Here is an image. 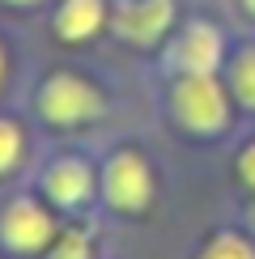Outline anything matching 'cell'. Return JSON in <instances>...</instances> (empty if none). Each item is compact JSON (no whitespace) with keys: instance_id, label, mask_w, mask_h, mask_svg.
<instances>
[{"instance_id":"obj_5","label":"cell","mask_w":255,"mask_h":259,"mask_svg":"<svg viewBox=\"0 0 255 259\" xmlns=\"http://www.w3.org/2000/svg\"><path fill=\"white\" fill-rule=\"evenodd\" d=\"M0 238L13 246V251H38V246H47V238H51V217L38 204L17 200V204H9L5 217H0Z\"/></svg>"},{"instance_id":"obj_14","label":"cell","mask_w":255,"mask_h":259,"mask_svg":"<svg viewBox=\"0 0 255 259\" xmlns=\"http://www.w3.org/2000/svg\"><path fill=\"white\" fill-rule=\"evenodd\" d=\"M0 77H5V51H0Z\"/></svg>"},{"instance_id":"obj_8","label":"cell","mask_w":255,"mask_h":259,"mask_svg":"<svg viewBox=\"0 0 255 259\" xmlns=\"http://www.w3.org/2000/svg\"><path fill=\"white\" fill-rule=\"evenodd\" d=\"M98 26H102V0H68L56 17L60 38H68V42H81V38L98 34Z\"/></svg>"},{"instance_id":"obj_2","label":"cell","mask_w":255,"mask_h":259,"mask_svg":"<svg viewBox=\"0 0 255 259\" xmlns=\"http://www.w3.org/2000/svg\"><path fill=\"white\" fill-rule=\"evenodd\" d=\"M38 111L47 115L51 123L68 127V123H85V119H94V115L102 111V98H98V90H94L90 81L60 72V77H51L47 85H42Z\"/></svg>"},{"instance_id":"obj_12","label":"cell","mask_w":255,"mask_h":259,"mask_svg":"<svg viewBox=\"0 0 255 259\" xmlns=\"http://www.w3.org/2000/svg\"><path fill=\"white\" fill-rule=\"evenodd\" d=\"M51 259H90V242H85L81 234H68V238H60V246L51 251Z\"/></svg>"},{"instance_id":"obj_11","label":"cell","mask_w":255,"mask_h":259,"mask_svg":"<svg viewBox=\"0 0 255 259\" xmlns=\"http://www.w3.org/2000/svg\"><path fill=\"white\" fill-rule=\"evenodd\" d=\"M204 259H255V251L242 238H234V234H221L217 242H208Z\"/></svg>"},{"instance_id":"obj_9","label":"cell","mask_w":255,"mask_h":259,"mask_svg":"<svg viewBox=\"0 0 255 259\" xmlns=\"http://www.w3.org/2000/svg\"><path fill=\"white\" fill-rule=\"evenodd\" d=\"M21 161V132L9 119H0V175Z\"/></svg>"},{"instance_id":"obj_16","label":"cell","mask_w":255,"mask_h":259,"mask_svg":"<svg viewBox=\"0 0 255 259\" xmlns=\"http://www.w3.org/2000/svg\"><path fill=\"white\" fill-rule=\"evenodd\" d=\"M247 9H251V13H255V0H247Z\"/></svg>"},{"instance_id":"obj_6","label":"cell","mask_w":255,"mask_h":259,"mask_svg":"<svg viewBox=\"0 0 255 259\" xmlns=\"http://www.w3.org/2000/svg\"><path fill=\"white\" fill-rule=\"evenodd\" d=\"M221 60V34L204 21H196L191 30H183V38L175 42V64L183 72H212Z\"/></svg>"},{"instance_id":"obj_17","label":"cell","mask_w":255,"mask_h":259,"mask_svg":"<svg viewBox=\"0 0 255 259\" xmlns=\"http://www.w3.org/2000/svg\"><path fill=\"white\" fill-rule=\"evenodd\" d=\"M13 5H30V0H13Z\"/></svg>"},{"instance_id":"obj_1","label":"cell","mask_w":255,"mask_h":259,"mask_svg":"<svg viewBox=\"0 0 255 259\" xmlns=\"http://www.w3.org/2000/svg\"><path fill=\"white\" fill-rule=\"evenodd\" d=\"M175 115L191 132H221L230 119V106L212 72H187L175 90Z\"/></svg>"},{"instance_id":"obj_3","label":"cell","mask_w":255,"mask_h":259,"mask_svg":"<svg viewBox=\"0 0 255 259\" xmlns=\"http://www.w3.org/2000/svg\"><path fill=\"white\" fill-rule=\"evenodd\" d=\"M149 191H153V179H149L145 161L136 153H119L106 166V200L123 212H136L149 204Z\"/></svg>"},{"instance_id":"obj_10","label":"cell","mask_w":255,"mask_h":259,"mask_svg":"<svg viewBox=\"0 0 255 259\" xmlns=\"http://www.w3.org/2000/svg\"><path fill=\"white\" fill-rule=\"evenodd\" d=\"M234 90H238V98L247 106H255V51H247L234 64Z\"/></svg>"},{"instance_id":"obj_7","label":"cell","mask_w":255,"mask_h":259,"mask_svg":"<svg viewBox=\"0 0 255 259\" xmlns=\"http://www.w3.org/2000/svg\"><path fill=\"white\" fill-rule=\"evenodd\" d=\"M90 187H94V175L85 161H60V166L47 170V191L56 204H81L90 200Z\"/></svg>"},{"instance_id":"obj_13","label":"cell","mask_w":255,"mask_h":259,"mask_svg":"<svg viewBox=\"0 0 255 259\" xmlns=\"http://www.w3.org/2000/svg\"><path fill=\"white\" fill-rule=\"evenodd\" d=\"M238 175H242V183L247 187H255V145L242 153V161H238Z\"/></svg>"},{"instance_id":"obj_15","label":"cell","mask_w":255,"mask_h":259,"mask_svg":"<svg viewBox=\"0 0 255 259\" xmlns=\"http://www.w3.org/2000/svg\"><path fill=\"white\" fill-rule=\"evenodd\" d=\"M251 225H255V200H251Z\"/></svg>"},{"instance_id":"obj_4","label":"cell","mask_w":255,"mask_h":259,"mask_svg":"<svg viewBox=\"0 0 255 259\" xmlns=\"http://www.w3.org/2000/svg\"><path fill=\"white\" fill-rule=\"evenodd\" d=\"M170 17H175L170 0H128L115 9V30L132 42H157L166 34Z\"/></svg>"}]
</instances>
